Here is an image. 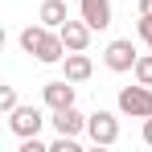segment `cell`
Segmentation results:
<instances>
[{"label":"cell","mask_w":152,"mask_h":152,"mask_svg":"<svg viewBox=\"0 0 152 152\" xmlns=\"http://www.w3.org/2000/svg\"><path fill=\"white\" fill-rule=\"evenodd\" d=\"M50 152H78V136H58L50 144Z\"/></svg>","instance_id":"cell-13"},{"label":"cell","mask_w":152,"mask_h":152,"mask_svg":"<svg viewBox=\"0 0 152 152\" xmlns=\"http://www.w3.org/2000/svg\"><path fill=\"white\" fill-rule=\"evenodd\" d=\"M119 111L136 115V119H148L152 115V86L136 82V86H119Z\"/></svg>","instance_id":"cell-3"},{"label":"cell","mask_w":152,"mask_h":152,"mask_svg":"<svg viewBox=\"0 0 152 152\" xmlns=\"http://www.w3.org/2000/svg\"><path fill=\"white\" fill-rule=\"evenodd\" d=\"M21 50L25 53H33L37 62H45V66H53V62H62L66 58V41H62V33L58 29H50V25H29V29H21Z\"/></svg>","instance_id":"cell-1"},{"label":"cell","mask_w":152,"mask_h":152,"mask_svg":"<svg viewBox=\"0 0 152 152\" xmlns=\"http://www.w3.org/2000/svg\"><path fill=\"white\" fill-rule=\"evenodd\" d=\"M58 33H62L66 50H86V45H91V33H95V29H91L86 21H82V17H78V21H66V25L58 29Z\"/></svg>","instance_id":"cell-9"},{"label":"cell","mask_w":152,"mask_h":152,"mask_svg":"<svg viewBox=\"0 0 152 152\" xmlns=\"http://www.w3.org/2000/svg\"><path fill=\"white\" fill-rule=\"evenodd\" d=\"M86 136H91V144H99V148H111V144H119V119L111 115V111H95V115H86Z\"/></svg>","instance_id":"cell-2"},{"label":"cell","mask_w":152,"mask_h":152,"mask_svg":"<svg viewBox=\"0 0 152 152\" xmlns=\"http://www.w3.org/2000/svg\"><path fill=\"white\" fill-rule=\"evenodd\" d=\"M41 99L50 111H62V107H74V82L70 78H58V82H45L41 86Z\"/></svg>","instance_id":"cell-7"},{"label":"cell","mask_w":152,"mask_h":152,"mask_svg":"<svg viewBox=\"0 0 152 152\" xmlns=\"http://www.w3.org/2000/svg\"><path fill=\"white\" fill-rule=\"evenodd\" d=\"M62 66H66V78H70V82H86V78L95 74V66H91L86 50H70L66 58H62Z\"/></svg>","instance_id":"cell-10"},{"label":"cell","mask_w":152,"mask_h":152,"mask_svg":"<svg viewBox=\"0 0 152 152\" xmlns=\"http://www.w3.org/2000/svg\"><path fill=\"white\" fill-rule=\"evenodd\" d=\"M136 33L148 41V50H152V17H148V12H140V21H136Z\"/></svg>","instance_id":"cell-15"},{"label":"cell","mask_w":152,"mask_h":152,"mask_svg":"<svg viewBox=\"0 0 152 152\" xmlns=\"http://www.w3.org/2000/svg\"><path fill=\"white\" fill-rule=\"evenodd\" d=\"M78 17L91 29H107L115 21V8H111V0H78Z\"/></svg>","instance_id":"cell-6"},{"label":"cell","mask_w":152,"mask_h":152,"mask_svg":"<svg viewBox=\"0 0 152 152\" xmlns=\"http://www.w3.org/2000/svg\"><path fill=\"white\" fill-rule=\"evenodd\" d=\"M21 152H50V144L37 140V136H25V140H21Z\"/></svg>","instance_id":"cell-16"},{"label":"cell","mask_w":152,"mask_h":152,"mask_svg":"<svg viewBox=\"0 0 152 152\" xmlns=\"http://www.w3.org/2000/svg\"><path fill=\"white\" fill-rule=\"evenodd\" d=\"M45 124V115L37 111V107H17V111H8V127H12V136H37Z\"/></svg>","instance_id":"cell-5"},{"label":"cell","mask_w":152,"mask_h":152,"mask_svg":"<svg viewBox=\"0 0 152 152\" xmlns=\"http://www.w3.org/2000/svg\"><path fill=\"white\" fill-rule=\"evenodd\" d=\"M37 21L50 29H62L66 21H70V8H66V0H45L41 8H37Z\"/></svg>","instance_id":"cell-11"},{"label":"cell","mask_w":152,"mask_h":152,"mask_svg":"<svg viewBox=\"0 0 152 152\" xmlns=\"http://www.w3.org/2000/svg\"><path fill=\"white\" fill-rule=\"evenodd\" d=\"M103 62H107V70H115V74H127V70H136V62H140V53L132 45V37H115L107 53H103Z\"/></svg>","instance_id":"cell-4"},{"label":"cell","mask_w":152,"mask_h":152,"mask_svg":"<svg viewBox=\"0 0 152 152\" xmlns=\"http://www.w3.org/2000/svg\"><path fill=\"white\" fill-rule=\"evenodd\" d=\"M136 82H144V86H152V50L148 53H140V62H136Z\"/></svg>","instance_id":"cell-12"},{"label":"cell","mask_w":152,"mask_h":152,"mask_svg":"<svg viewBox=\"0 0 152 152\" xmlns=\"http://www.w3.org/2000/svg\"><path fill=\"white\" fill-rule=\"evenodd\" d=\"M140 12H148V17H152V0H140Z\"/></svg>","instance_id":"cell-18"},{"label":"cell","mask_w":152,"mask_h":152,"mask_svg":"<svg viewBox=\"0 0 152 152\" xmlns=\"http://www.w3.org/2000/svg\"><path fill=\"white\" fill-rule=\"evenodd\" d=\"M17 107H21V103H17V91H12V86H4V91H0V111L8 115V111H17Z\"/></svg>","instance_id":"cell-14"},{"label":"cell","mask_w":152,"mask_h":152,"mask_svg":"<svg viewBox=\"0 0 152 152\" xmlns=\"http://www.w3.org/2000/svg\"><path fill=\"white\" fill-rule=\"evenodd\" d=\"M53 132L58 136H78V132H86V115L78 111V107H62V111H53Z\"/></svg>","instance_id":"cell-8"},{"label":"cell","mask_w":152,"mask_h":152,"mask_svg":"<svg viewBox=\"0 0 152 152\" xmlns=\"http://www.w3.org/2000/svg\"><path fill=\"white\" fill-rule=\"evenodd\" d=\"M140 136H144V144H148V148H152V115H148V119H144V132H140Z\"/></svg>","instance_id":"cell-17"}]
</instances>
